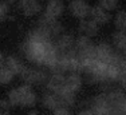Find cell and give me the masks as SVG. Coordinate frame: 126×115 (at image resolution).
I'll list each match as a JSON object with an SVG mask.
<instances>
[{
	"instance_id": "6da1fadb",
	"label": "cell",
	"mask_w": 126,
	"mask_h": 115,
	"mask_svg": "<svg viewBox=\"0 0 126 115\" xmlns=\"http://www.w3.org/2000/svg\"><path fill=\"white\" fill-rule=\"evenodd\" d=\"M23 52L30 62L38 66H44L50 70L56 64L59 56L52 39L42 32L38 27L30 32L28 38L23 43Z\"/></svg>"
},
{
	"instance_id": "7a4b0ae2",
	"label": "cell",
	"mask_w": 126,
	"mask_h": 115,
	"mask_svg": "<svg viewBox=\"0 0 126 115\" xmlns=\"http://www.w3.org/2000/svg\"><path fill=\"white\" fill-rule=\"evenodd\" d=\"M75 51H77V55L80 60L82 68L89 62L97 59V55H95V44L91 40L90 36L80 34V36L75 40ZM82 68H80V72H82Z\"/></svg>"
},
{
	"instance_id": "3957f363",
	"label": "cell",
	"mask_w": 126,
	"mask_h": 115,
	"mask_svg": "<svg viewBox=\"0 0 126 115\" xmlns=\"http://www.w3.org/2000/svg\"><path fill=\"white\" fill-rule=\"evenodd\" d=\"M106 96L109 101L111 114H125V107H126V94L119 88L110 87L106 90Z\"/></svg>"
},
{
	"instance_id": "277c9868",
	"label": "cell",
	"mask_w": 126,
	"mask_h": 115,
	"mask_svg": "<svg viewBox=\"0 0 126 115\" xmlns=\"http://www.w3.org/2000/svg\"><path fill=\"white\" fill-rule=\"evenodd\" d=\"M38 28L42 32H44L47 36H50L51 39H55L56 36H59L64 31L63 26L61 24V22H58V19H51V17L46 16V15H43L39 19Z\"/></svg>"
},
{
	"instance_id": "5b68a950",
	"label": "cell",
	"mask_w": 126,
	"mask_h": 115,
	"mask_svg": "<svg viewBox=\"0 0 126 115\" xmlns=\"http://www.w3.org/2000/svg\"><path fill=\"white\" fill-rule=\"evenodd\" d=\"M20 79L24 83L31 84V86H40V84L46 83L48 75L39 68H34V67H24V70L22 71V74L19 75Z\"/></svg>"
},
{
	"instance_id": "8992f818",
	"label": "cell",
	"mask_w": 126,
	"mask_h": 115,
	"mask_svg": "<svg viewBox=\"0 0 126 115\" xmlns=\"http://www.w3.org/2000/svg\"><path fill=\"white\" fill-rule=\"evenodd\" d=\"M86 107L90 108L91 114H101V115L111 114V108H110L109 101H107L106 92L91 98L87 103H86Z\"/></svg>"
},
{
	"instance_id": "52a82bcc",
	"label": "cell",
	"mask_w": 126,
	"mask_h": 115,
	"mask_svg": "<svg viewBox=\"0 0 126 115\" xmlns=\"http://www.w3.org/2000/svg\"><path fill=\"white\" fill-rule=\"evenodd\" d=\"M20 94V107H34L38 102V95L32 90L31 84H22L17 87Z\"/></svg>"
},
{
	"instance_id": "ba28073f",
	"label": "cell",
	"mask_w": 126,
	"mask_h": 115,
	"mask_svg": "<svg viewBox=\"0 0 126 115\" xmlns=\"http://www.w3.org/2000/svg\"><path fill=\"white\" fill-rule=\"evenodd\" d=\"M46 86L48 91L61 94L63 92L66 88V75L62 74V72H52L48 78H47Z\"/></svg>"
},
{
	"instance_id": "9c48e42d",
	"label": "cell",
	"mask_w": 126,
	"mask_h": 115,
	"mask_svg": "<svg viewBox=\"0 0 126 115\" xmlns=\"http://www.w3.org/2000/svg\"><path fill=\"white\" fill-rule=\"evenodd\" d=\"M68 11L74 17L78 19H85V17L90 16V11L91 7L89 5V3H86L85 0H71L68 4Z\"/></svg>"
},
{
	"instance_id": "30bf717a",
	"label": "cell",
	"mask_w": 126,
	"mask_h": 115,
	"mask_svg": "<svg viewBox=\"0 0 126 115\" xmlns=\"http://www.w3.org/2000/svg\"><path fill=\"white\" fill-rule=\"evenodd\" d=\"M44 0H19V10L24 16L31 17L42 11Z\"/></svg>"
},
{
	"instance_id": "8fae6325",
	"label": "cell",
	"mask_w": 126,
	"mask_h": 115,
	"mask_svg": "<svg viewBox=\"0 0 126 115\" xmlns=\"http://www.w3.org/2000/svg\"><path fill=\"white\" fill-rule=\"evenodd\" d=\"M95 55L97 59L101 60L103 63H110L114 60V58L117 55V51L113 48V46H110L106 42H101L99 44L95 46Z\"/></svg>"
},
{
	"instance_id": "7c38bea8",
	"label": "cell",
	"mask_w": 126,
	"mask_h": 115,
	"mask_svg": "<svg viewBox=\"0 0 126 115\" xmlns=\"http://www.w3.org/2000/svg\"><path fill=\"white\" fill-rule=\"evenodd\" d=\"M54 44H55L58 52L63 54V52H67V51L73 50V48L75 47V39H74V36L71 34H64V32H62L59 36L55 38Z\"/></svg>"
},
{
	"instance_id": "4fadbf2b",
	"label": "cell",
	"mask_w": 126,
	"mask_h": 115,
	"mask_svg": "<svg viewBox=\"0 0 126 115\" xmlns=\"http://www.w3.org/2000/svg\"><path fill=\"white\" fill-rule=\"evenodd\" d=\"M64 3L63 0H48L44 7V14L46 16L51 19H59L64 12Z\"/></svg>"
},
{
	"instance_id": "5bb4252c",
	"label": "cell",
	"mask_w": 126,
	"mask_h": 115,
	"mask_svg": "<svg viewBox=\"0 0 126 115\" xmlns=\"http://www.w3.org/2000/svg\"><path fill=\"white\" fill-rule=\"evenodd\" d=\"M78 29H79V32L82 35L94 38V36H97L98 32H99V26H98L91 17H90V19L85 17V19H80L79 26H78Z\"/></svg>"
},
{
	"instance_id": "9a60e30c",
	"label": "cell",
	"mask_w": 126,
	"mask_h": 115,
	"mask_svg": "<svg viewBox=\"0 0 126 115\" xmlns=\"http://www.w3.org/2000/svg\"><path fill=\"white\" fill-rule=\"evenodd\" d=\"M90 17H91L98 26H105V24H107L110 22L111 15H110V11H106L105 8H102L101 5L98 4V5H95V7H91Z\"/></svg>"
},
{
	"instance_id": "2e32d148",
	"label": "cell",
	"mask_w": 126,
	"mask_h": 115,
	"mask_svg": "<svg viewBox=\"0 0 126 115\" xmlns=\"http://www.w3.org/2000/svg\"><path fill=\"white\" fill-rule=\"evenodd\" d=\"M42 104H43L44 108H47V110L50 111H54L56 107H59V106H64L63 104V101L61 98V95L56 92H46L43 96H42Z\"/></svg>"
},
{
	"instance_id": "e0dca14e",
	"label": "cell",
	"mask_w": 126,
	"mask_h": 115,
	"mask_svg": "<svg viewBox=\"0 0 126 115\" xmlns=\"http://www.w3.org/2000/svg\"><path fill=\"white\" fill-rule=\"evenodd\" d=\"M113 46L126 59V31H115L111 36Z\"/></svg>"
},
{
	"instance_id": "ac0fdd59",
	"label": "cell",
	"mask_w": 126,
	"mask_h": 115,
	"mask_svg": "<svg viewBox=\"0 0 126 115\" xmlns=\"http://www.w3.org/2000/svg\"><path fill=\"white\" fill-rule=\"evenodd\" d=\"M83 79L79 75V72H68V75H66V88L70 90L71 92H78L82 88Z\"/></svg>"
},
{
	"instance_id": "d6986e66",
	"label": "cell",
	"mask_w": 126,
	"mask_h": 115,
	"mask_svg": "<svg viewBox=\"0 0 126 115\" xmlns=\"http://www.w3.org/2000/svg\"><path fill=\"white\" fill-rule=\"evenodd\" d=\"M4 66H7V67L10 68L15 75H20V74H22V71L26 67V66L23 64V63L20 62L16 56H12V55L7 56L4 59Z\"/></svg>"
},
{
	"instance_id": "ffe728a7",
	"label": "cell",
	"mask_w": 126,
	"mask_h": 115,
	"mask_svg": "<svg viewBox=\"0 0 126 115\" xmlns=\"http://www.w3.org/2000/svg\"><path fill=\"white\" fill-rule=\"evenodd\" d=\"M14 78H15V74L7 66L3 64L0 67V84H10L14 80Z\"/></svg>"
},
{
	"instance_id": "44dd1931",
	"label": "cell",
	"mask_w": 126,
	"mask_h": 115,
	"mask_svg": "<svg viewBox=\"0 0 126 115\" xmlns=\"http://www.w3.org/2000/svg\"><path fill=\"white\" fill-rule=\"evenodd\" d=\"M114 26L119 31H126V11L121 10L114 16Z\"/></svg>"
},
{
	"instance_id": "7402d4cb",
	"label": "cell",
	"mask_w": 126,
	"mask_h": 115,
	"mask_svg": "<svg viewBox=\"0 0 126 115\" xmlns=\"http://www.w3.org/2000/svg\"><path fill=\"white\" fill-rule=\"evenodd\" d=\"M7 99L10 101V103L12 106H15V107H20V94H19L17 87L16 88H12L11 91H8Z\"/></svg>"
},
{
	"instance_id": "603a6c76",
	"label": "cell",
	"mask_w": 126,
	"mask_h": 115,
	"mask_svg": "<svg viewBox=\"0 0 126 115\" xmlns=\"http://www.w3.org/2000/svg\"><path fill=\"white\" fill-rule=\"evenodd\" d=\"M10 8H11V1L10 0H3V1H0V24L8 17Z\"/></svg>"
},
{
	"instance_id": "cb8c5ba5",
	"label": "cell",
	"mask_w": 126,
	"mask_h": 115,
	"mask_svg": "<svg viewBox=\"0 0 126 115\" xmlns=\"http://www.w3.org/2000/svg\"><path fill=\"white\" fill-rule=\"evenodd\" d=\"M98 4L106 11H114L118 7L119 0H98Z\"/></svg>"
},
{
	"instance_id": "d4e9b609",
	"label": "cell",
	"mask_w": 126,
	"mask_h": 115,
	"mask_svg": "<svg viewBox=\"0 0 126 115\" xmlns=\"http://www.w3.org/2000/svg\"><path fill=\"white\" fill-rule=\"evenodd\" d=\"M12 104L8 99H0V114H10V110Z\"/></svg>"
},
{
	"instance_id": "484cf974",
	"label": "cell",
	"mask_w": 126,
	"mask_h": 115,
	"mask_svg": "<svg viewBox=\"0 0 126 115\" xmlns=\"http://www.w3.org/2000/svg\"><path fill=\"white\" fill-rule=\"evenodd\" d=\"M52 114H55V115H68V114H71V110L68 107H66V106H59V107H56L55 110L52 111Z\"/></svg>"
},
{
	"instance_id": "4316f807",
	"label": "cell",
	"mask_w": 126,
	"mask_h": 115,
	"mask_svg": "<svg viewBox=\"0 0 126 115\" xmlns=\"http://www.w3.org/2000/svg\"><path fill=\"white\" fill-rule=\"evenodd\" d=\"M28 114H30V115H38V114H39V111H38V110H30V111H28Z\"/></svg>"
},
{
	"instance_id": "83f0119b",
	"label": "cell",
	"mask_w": 126,
	"mask_h": 115,
	"mask_svg": "<svg viewBox=\"0 0 126 115\" xmlns=\"http://www.w3.org/2000/svg\"><path fill=\"white\" fill-rule=\"evenodd\" d=\"M4 59H5L4 55H3V52L0 51V63H4Z\"/></svg>"
},
{
	"instance_id": "f1b7e54d",
	"label": "cell",
	"mask_w": 126,
	"mask_h": 115,
	"mask_svg": "<svg viewBox=\"0 0 126 115\" xmlns=\"http://www.w3.org/2000/svg\"><path fill=\"white\" fill-rule=\"evenodd\" d=\"M1 66H3V63H0V67H1Z\"/></svg>"
},
{
	"instance_id": "f546056e",
	"label": "cell",
	"mask_w": 126,
	"mask_h": 115,
	"mask_svg": "<svg viewBox=\"0 0 126 115\" xmlns=\"http://www.w3.org/2000/svg\"><path fill=\"white\" fill-rule=\"evenodd\" d=\"M70 1H71V0H70Z\"/></svg>"
}]
</instances>
